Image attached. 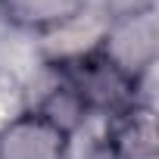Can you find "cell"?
<instances>
[{
    "mask_svg": "<svg viewBox=\"0 0 159 159\" xmlns=\"http://www.w3.org/2000/svg\"><path fill=\"white\" fill-rule=\"evenodd\" d=\"M56 75H59V88L56 94L78 112H119L128 103L137 100V81L131 72H125L100 44L88 53L69 56L62 62H56Z\"/></svg>",
    "mask_w": 159,
    "mask_h": 159,
    "instance_id": "1",
    "label": "cell"
},
{
    "mask_svg": "<svg viewBox=\"0 0 159 159\" xmlns=\"http://www.w3.org/2000/svg\"><path fill=\"white\" fill-rule=\"evenodd\" d=\"M72 128L50 109L19 112L0 128V159H66Z\"/></svg>",
    "mask_w": 159,
    "mask_h": 159,
    "instance_id": "2",
    "label": "cell"
},
{
    "mask_svg": "<svg viewBox=\"0 0 159 159\" xmlns=\"http://www.w3.org/2000/svg\"><path fill=\"white\" fill-rule=\"evenodd\" d=\"M125 72H131L134 78H140V72L153 62L156 53V22H153V10H140V13H122L116 28L106 34V41L100 44Z\"/></svg>",
    "mask_w": 159,
    "mask_h": 159,
    "instance_id": "3",
    "label": "cell"
},
{
    "mask_svg": "<svg viewBox=\"0 0 159 159\" xmlns=\"http://www.w3.org/2000/svg\"><path fill=\"white\" fill-rule=\"evenodd\" d=\"M106 150L112 159H156V116L150 103H128L109 116Z\"/></svg>",
    "mask_w": 159,
    "mask_h": 159,
    "instance_id": "4",
    "label": "cell"
},
{
    "mask_svg": "<svg viewBox=\"0 0 159 159\" xmlns=\"http://www.w3.org/2000/svg\"><path fill=\"white\" fill-rule=\"evenodd\" d=\"M88 0H0L3 19L19 31H53L81 16Z\"/></svg>",
    "mask_w": 159,
    "mask_h": 159,
    "instance_id": "5",
    "label": "cell"
}]
</instances>
